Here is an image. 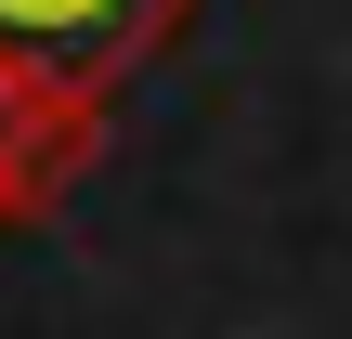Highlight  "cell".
<instances>
[{
	"label": "cell",
	"instance_id": "cell-1",
	"mask_svg": "<svg viewBox=\"0 0 352 339\" xmlns=\"http://www.w3.org/2000/svg\"><path fill=\"white\" fill-rule=\"evenodd\" d=\"M183 13H196V0H0V65L104 91V78H118V65H144Z\"/></svg>",
	"mask_w": 352,
	"mask_h": 339
}]
</instances>
